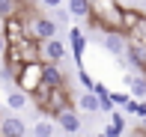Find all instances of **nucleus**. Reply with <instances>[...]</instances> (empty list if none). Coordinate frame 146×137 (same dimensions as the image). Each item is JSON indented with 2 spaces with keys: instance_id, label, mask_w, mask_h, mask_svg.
Returning a JSON list of instances; mask_svg holds the SVG:
<instances>
[{
  "instance_id": "obj_1",
  "label": "nucleus",
  "mask_w": 146,
  "mask_h": 137,
  "mask_svg": "<svg viewBox=\"0 0 146 137\" xmlns=\"http://www.w3.org/2000/svg\"><path fill=\"white\" fill-rule=\"evenodd\" d=\"M33 104L45 113V119H57L63 110H72L75 107V99H72V89L63 87V89H54L45 83L36 95H33Z\"/></svg>"
},
{
  "instance_id": "obj_18",
  "label": "nucleus",
  "mask_w": 146,
  "mask_h": 137,
  "mask_svg": "<svg viewBox=\"0 0 146 137\" xmlns=\"http://www.w3.org/2000/svg\"><path fill=\"white\" fill-rule=\"evenodd\" d=\"M69 18H72V15H69L66 9H63V6H60V9H54V21H57V24H66Z\"/></svg>"
},
{
  "instance_id": "obj_6",
  "label": "nucleus",
  "mask_w": 146,
  "mask_h": 137,
  "mask_svg": "<svg viewBox=\"0 0 146 137\" xmlns=\"http://www.w3.org/2000/svg\"><path fill=\"white\" fill-rule=\"evenodd\" d=\"M66 60V45L60 42V39H51V42L42 45V63H63Z\"/></svg>"
},
{
  "instance_id": "obj_7",
  "label": "nucleus",
  "mask_w": 146,
  "mask_h": 137,
  "mask_svg": "<svg viewBox=\"0 0 146 137\" xmlns=\"http://www.w3.org/2000/svg\"><path fill=\"white\" fill-rule=\"evenodd\" d=\"M24 134H27L24 119H18V116H3V122H0V137H24Z\"/></svg>"
},
{
  "instance_id": "obj_22",
  "label": "nucleus",
  "mask_w": 146,
  "mask_h": 137,
  "mask_svg": "<svg viewBox=\"0 0 146 137\" xmlns=\"http://www.w3.org/2000/svg\"><path fill=\"white\" fill-rule=\"evenodd\" d=\"M131 137H146V125H137L134 131H131Z\"/></svg>"
},
{
  "instance_id": "obj_3",
  "label": "nucleus",
  "mask_w": 146,
  "mask_h": 137,
  "mask_svg": "<svg viewBox=\"0 0 146 137\" xmlns=\"http://www.w3.org/2000/svg\"><path fill=\"white\" fill-rule=\"evenodd\" d=\"M30 36L36 39V42H42V45L51 42V39H57V21L39 12V15L30 21Z\"/></svg>"
},
{
  "instance_id": "obj_9",
  "label": "nucleus",
  "mask_w": 146,
  "mask_h": 137,
  "mask_svg": "<svg viewBox=\"0 0 146 137\" xmlns=\"http://www.w3.org/2000/svg\"><path fill=\"white\" fill-rule=\"evenodd\" d=\"M57 125L63 128L66 134H75V131H81V116L75 113V107H72V110H63V113L57 116Z\"/></svg>"
},
{
  "instance_id": "obj_24",
  "label": "nucleus",
  "mask_w": 146,
  "mask_h": 137,
  "mask_svg": "<svg viewBox=\"0 0 146 137\" xmlns=\"http://www.w3.org/2000/svg\"><path fill=\"white\" fill-rule=\"evenodd\" d=\"M0 33H3V21H0Z\"/></svg>"
},
{
  "instance_id": "obj_11",
  "label": "nucleus",
  "mask_w": 146,
  "mask_h": 137,
  "mask_svg": "<svg viewBox=\"0 0 146 137\" xmlns=\"http://www.w3.org/2000/svg\"><path fill=\"white\" fill-rule=\"evenodd\" d=\"M125 87L131 89L134 99H146V77H143V75H134V71L125 75Z\"/></svg>"
},
{
  "instance_id": "obj_21",
  "label": "nucleus",
  "mask_w": 146,
  "mask_h": 137,
  "mask_svg": "<svg viewBox=\"0 0 146 137\" xmlns=\"http://www.w3.org/2000/svg\"><path fill=\"white\" fill-rule=\"evenodd\" d=\"M6 51H9V42H6V36L0 33V57H6Z\"/></svg>"
},
{
  "instance_id": "obj_4",
  "label": "nucleus",
  "mask_w": 146,
  "mask_h": 137,
  "mask_svg": "<svg viewBox=\"0 0 146 137\" xmlns=\"http://www.w3.org/2000/svg\"><path fill=\"white\" fill-rule=\"evenodd\" d=\"M104 51L116 60H125V51H128V36L125 33H104Z\"/></svg>"
},
{
  "instance_id": "obj_14",
  "label": "nucleus",
  "mask_w": 146,
  "mask_h": 137,
  "mask_svg": "<svg viewBox=\"0 0 146 137\" xmlns=\"http://www.w3.org/2000/svg\"><path fill=\"white\" fill-rule=\"evenodd\" d=\"M21 0H0V21H9V18H15L18 12H21Z\"/></svg>"
},
{
  "instance_id": "obj_17",
  "label": "nucleus",
  "mask_w": 146,
  "mask_h": 137,
  "mask_svg": "<svg viewBox=\"0 0 146 137\" xmlns=\"http://www.w3.org/2000/svg\"><path fill=\"white\" fill-rule=\"evenodd\" d=\"M110 125H116L119 131H125V116L119 113V110H113V113H110Z\"/></svg>"
},
{
  "instance_id": "obj_25",
  "label": "nucleus",
  "mask_w": 146,
  "mask_h": 137,
  "mask_svg": "<svg viewBox=\"0 0 146 137\" xmlns=\"http://www.w3.org/2000/svg\"><path fill=\"white\" fill-rule=\"evenodd\" d=\"M0 122H3V119H0Z\"/></svg>"
},
{
  "instance_id": "obj_12",
  "label": "nucleus",
  "mask_w": 146,
  "mask_h": 137,
  "mask_svg": "<svg viewBox=\"0 0 146 137\" xmlns=\"http://www.w3.org/2000/svg\"><path fill=\"white\" fill-rule=\"evenodd\" d=\"M78 107H81L84 113H102V104H98L96 93H84L81 99H78Z\"/></svg>"
},
{
  "instance_id": "obj_8",
  "label": "nucleus",
  "mask_w": 146,
  "mask_h": 137,
  "mask_svg": "<svg viewBox=\"0 0 146 137\" xmlns=\"http://www.w3.org/2000/svg\"><path fill=\"white\" fill-rule=\"evenodd\" d=\"M45 83L54 87V89H63V87H69V77L60 71L57 63H45Z\"/></svg>"
},
{
  "instance_id": "obj_13",
  "label": "nucleus",
  "mask_w": 146,
  "mask_h": 137,
  "mask_svg": "<svg viewBox=\"0 0 146 137\" xmlns=\"http://www.w3.org/2000/svg\"><path fill=\"white\" fill-rule=\"evenodd\" d=\"M69 15L72 18H87L90 21V15H92L90 0H69Z\"/></svg>"
},
{
  "instance_id": "obj_19",
  "label": "nucleus",
  "mask_w": 146,
  "mask_h": 137,
  "mask_svg": "<svg viewBox=\"0 0 146 137\" xmlns=\"http://www.w3.org/2000/svg\"><path fill=\"white\" fill-rule=\"evenodd\" d=\"M39 3H42L45 9H60V6H63V0H39Z\"/></svg>"
},
{
  "instance_id": "obj_20",
  "label": "nucleus",
  "mask_w": 146,
  "mask_h": 137,
  "mask_svg": "<svg viewBox=\"0 0 146 137\" xmlns=\"http://www.w3.org/2000/svg\"><path fill=\"white\" fill-rule=\"evenodd\" d=\"M104 134H108V137H119V134H122V131H119L116 125H110V122H108V128H104Z\"/></svg>"
},
{
  "instance_id": "obj_2",
  "label": "nucleus",
  "mask_w": 146,
  "mask_h": 137,
  "mask_svg": "<svg viewBox=\"0 0 146 137\" xmlns=\"http://www.w3.org/2000/svg\"><path fill=\"white\" fill-rule=\"evenodd\" d=\"M42 87H45V63H27V66L18 69L15 89H21V93H27L30 99H33Z\"/></svg>"
},
{
  "instance_id": "obj_23",
  "label": "nucleus",
  "mask_w": 146,
  "mask_h": 137,
  "mask_svg": "<svg viewBox=\"0 0 146 137\" xmlns=\"http://www.w3.org/2000/svg\"><path fill=\"white\" fill-rule=\"evenodd\" d=\"M96 137H108V134H104V131H102V134H96Z\"/></svg>"
},
{
  "instance_id": "obj_15",
  "label": "nucleus",
  "mask_w": 146,
  "mask_h": 137,
  "mask_svg": "<svg viewBox=\"0 0 146 137\" xmlns=\"http://www.w3.org/2000/svg\"><path fill=\"white\" fill-rule=\"evenodd\" d=\"M33 134L36 137H54V122L51 119H39L36 125H33Z\"/></svg>"
},
{
  "instance_id": "obj_5",
  "label": "nucleus",
  "mask_w": 146,
  "mask_h": 137,
  "mask_svg": "<svg viewBox=\"0 0 146 137\" xmlns=\"http://www.w3.org/2000/svg\"><path fill=\"white\" fill-rule=\"evenodd\" d=\"M69 42H72V57H75L78 69H87L84 66V51H87V36H84L81 27H72L69 30Z\"/></svg>"
},
{
  "instance_id": "obj_16",
  "label": "nucleus",
  "mask_w": 146,
  "mask_h": 137,
  "mask_svg": "<svg viewBox=\"0 0 146 137\" xmlns=\"http://www.w3.org/2000/svg\"><path fill=\"white\" fill-rule=\"evenodd\" d=\"M128 113H134L137 119H146V101H131Z\"/></svg>"
},
{
  "instance_id": "obj_10",
  "label": "nucleus",
  "mask_w": 146,
  "mask_h": 137,
  "mask_svg": "<svg viewBox=\"0 0 146 137\" xmlns=\"http://www.w3.org/2000/svg\"><path fill=\"white\" fill-rule=\"evenodd\" d=\"M30 101H33L30 95H27V93H21V89H15V87L6 93V107H9V110H24Z\"/></svg>"
}]
</instances>
